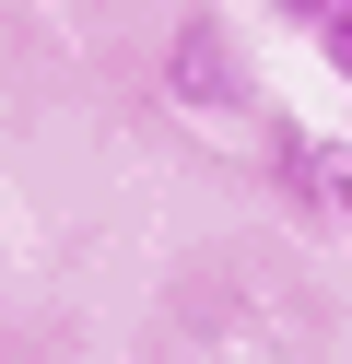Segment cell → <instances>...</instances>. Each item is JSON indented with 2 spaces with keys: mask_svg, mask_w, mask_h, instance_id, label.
Segmentation results:
<instances>
[{
  "mask_svg": "<svg viewBox=\"0 0 352 364\" xmlns=\"http://www.w3.org/2000/svg\"><path fill=\"white\" fill-rule=\"evenodd\" d=\"M176 95H188V106H258L223 12H188V24H176Z\"/></svg>",
  "mask_w": 352,
  "mask_h": 364,
  "instance_id": "1",
  "label": "cell"
},
{
  "mask_svg": "<svg viewBox=\"0 0 352 364\" xmlns=\"http://www.w3.org/2000/svg\"><path fill=\"white\" fill-rule=\"evenodd\" d=\"M282 176H294V188L352 235V141H282Z\"/></svg>",
  "mask_w": 352,
  "mask_h": 364,
  "instance_id": "2",
  "label": "cell"
},
{
  "mask_svg": "<svg viewBox=\"0 0 352 364\" xmlns=\"http://www.w3.org/2000/svg\"><path fill=\"white\" fill-rule=\"evenodd\" d=\"M317 71H329V82H341V95H352V0H341V12H329V24H317Z\"/></svg>",
  "mask_w": 352,
  "mask_h": 364,
  "instance_id": "3",
  "label": "cell"
},
{
  "mask_svg": "<svg viewBox=\"0 0 352 364\" xmlns=\"http://www.w3.org/2000/svg\"><path fill=\"white\" fill-rule=\"evenodd\" d=\"M270 12H282V24H294V36H317L329 12H341V0H270Z\"/></svg>",
  "mask_w": 352,
  "mask_h": 364,
  "instance_id": "4",
  "label": "cell"
}]
</instances>
